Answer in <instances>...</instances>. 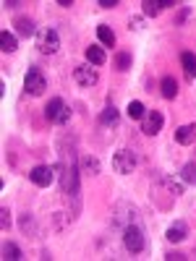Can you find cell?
I'll use <instances>...</instances> for the list:
<instances>
[{"instance_id":"cell-1","label":"cell","mask_w":196,"mask_h":261,"mask_svg":"<svg viewBox=\"0 0 196 261\" xmlns=\"http://www.w3.org/2000/svg\"><path fill=\"white\" fill-rule=\"evenodd\" d=\"M123 246L128 253H141L144 246H146V232H144V225L139 222V217L136 220H131L126 227H123Z\"/></svg>"},{"instance_id":"cell-2","label":"cell","mask_w":196,"mask_h":261,"mask_svg":"<svg viewBox=\"0 0 196 261\" xmlns=\"http://www.w3.org/2000/svg\"><path fill=\"white\" fill-rule=\"evenodd\" d=\"M45 89H47V79H45V73H42V68L39 65H29V71L24 76V92L29 97H42Z\"/></svg>"},{"instance_id":"cell-3","label":"cell","mask_w":196,"mask_h":261,"mask_svg":"<svg viewBox=\"0 0 196 261\" xmlns=\"http://www.w3.org/2000/svg\"><path fill=\"white\" fill-rule=\"evenodd\" d=\"M34 45L42 55H55L60 50V34L53 29V27H45V29H39L37 37H34Z\"/></svg>"},{"instance_id":"cell-4","label":"cell","mask_w":196,"mask_h":261,"mask_svg":"<svg viewBox=\"0 0 196 261\" xmlns=\"http://www.w3.org/2000/svg\"><path fill=\"white\" fill-rule=\"evenodd\" d=\"M165 125V115L160 110H146V115L141 118V134L144 136H157Z\"/></svg>"},{"instance_id":"cell-5","label":"cell","mask_w":196,"mask_h":261,"mask_svg":"<svg viewBox=\"0 0 196 261\" xmlns=\"http://www.w3.org/2000/svg\"><path fill=\"white\" fill-rule=\"evenodd\" d=\"M113 170L120 172V175H128V172L136 170V154L131 149H120L118 154L113 157Z\"/></svg>"},{"instance_id":"cell-6","label":"cell","mask_w":196,"mask_h":261,"mask_svg":"<svg viewBox=\"0 0 196 261\" xmlns=\"http://www.w3.org/2000/svg\"><path fill=\"white\" fill-rule=\"evenodd\" d=\"M74 81H76L79 86H94V84L100 81V73H97L94 65L81 63V65H76V68H74Z\"/></svg>"},{"instance_id":"cell-7","label":"cell","mask_w":196,"mask_h":261,"mask_svg":"<svg viewBox=\"0 0 196 261\" xmlns=\"http://www.w3.org/2000/svg\"><path fill=\"white\" fill-rule=\"evenodd\" d=\"M55 170L53 167H47V165H37V167H32L29 170V180L32 183H37V186H42V188H47V186H53L55 183Z\"/></svg>"},{"instance_id":"cell-8","label":"cell","mask_w":196,"mask_h":261,"mask_svg":"<svg viewBox=\"0 0 196 261\" xmlns=\"http://www.w3.org/2000/svg\"><path fill=\"white\" fill-rule=\"evenodd\" d=\"M13 27H16L18 37H37V24H34V18H29V16H18L13 21Z\"/></svg>"},{"instance_id":"cell-9","label":"cell","mask_w":196,"mask_h":261,"mask_svg":"<svg viewBox=\"0 0 196 261\" xmlns=\"http://www.w3.org/2000/svg\"><path fill=\"white\" fill-rule=\"evenodd\" d=\"M165 238H167L170 243H181V241H186V238H188V225H186L183 220H178V222H173V225L167 227Z\"/></svg>"},{"instance_id":"cell-10","label":"cell","mask_w":196,"mask_h":261,"mask_svg":"<svg viewBox=\"0 0 196 261\" xmlns=\"http://www.w3.org/2000/svg\"><path fill=\"white\" fill-rule=\"evenodd\" d=\"M100 123L107 125V128H118L120 125V110H118L115 105H107L105 110L100 113Z\"/></svg>"},{"instance_id":"cell-11","label":"cell","mask_w":196,"mask_h":261,"mask_svg":"<svg viewBox=\"0 0 196 261\" xmlns=\"http://www.w3.org/2000/svg\"><path fill=\"white\" fill-rule=\"evenodd\" d=\"M63 110H65V102H63L60 97H53V99L45 105V118H47L50 123H58V118L63 115Z\"/></svg>"},{"instance_id":"cell-12","label":"cell","mask_w":196,"mask_h":261,"mask_svg":"<svg viewBox=\"0 0 196 261\" xmlns=\"http://www.w3.org/2000/svg\"><path fill=\"white\" fill-rule=\"evenodd\" d=\"M176 141L188 146V144H196V123H186L176 130Z\"/></svg>"},{"instance_id":"cell-13","label":"cell","mask_w":196,"mask_h":261,"mask_svg":"<svg viewBox=\"0 0 196 261\" xmlns=\"http://www.w3.org/2000/svg\"><path fill=\"white\" fill-rule=\"evenodd\" d=\"M84 58H86V63H89V65H94V68L107 63V55H105V50L100 45H89V47L84 50Z\"/></svg>"},{"instance_id":"cell-14","label":"cell","mask_w":196,"mask_h":261,"mask_svg":"<svg viewBox=\"0 0 196 261\" xmlns=\"http://www.w3.org/2000/svg\"><path fill=\"white\" fill-rule=\"evenodd\" d=\"M21 230H24V235L27 238H37L39 235V227H37V217L32 214V212H27V214H21Z\"/></svg>"},{"instance_id":"cell-15","label":"cell","mask_w":196,"mask_h":261,"mask_svg":"<svg viewBox=\"0 0 196 261\" xmlns=\"http://www.w3.org/2000/svg\"><path fill=\"white\" fill-rule=\"evenodd\" d=\"M131 65H134V58H131V53H128V50H118L115 58H113V68L120 71V73H126V71H131Z\"/></svg>"},{"instance_id":"cell-16","label":"cell","mask_w":196,"mask_h":261,"mask_svg":"<svg viewBox=\"0 0 196 261\" xmlns=\"http://www.w3.org/2000/svg\"><path fill=\"white\" fill-rule=\"evenodd\" d=\"M160 94H162L165 99H176V97H178V81L173 79V76H165V79L160 81Z\"/></svg>"},{"instance_id":"cell-17","label":"cell","mask_w":196,"mask_h":261,"mask_svg":"<svg viewBox=\"0 0 196 261\" xmlns=\"http://www.w3.org/2000/svg\"><path fill=\"white\" fill-rule=\"evenodd\" d=\"M181 65H183V73H186V79L188 81H193L196 79V53H183L181 55Z\"/></svg>"},{"instance_id":"cell-18","label":"cell","mask_w":196,"mask_h":261,"mask_svg":"<svg viewBox=\"0 0 196 261\" xmlns=\"http://www.w3.org/2000/svg\"><path fill=\"white\" fill-rule=\"evenodd\" d=\"M0 50H3L6 55L18 50V39H16V34H13V32H8V29L0 32Z\"/></svg>"},{"instance_id":"cell-19","label":"cell","mask_w":196,"mask_h":261,"mask_svg":"<svg viewBox=\"0 0 196 261\" xmlns=\"http://www.w3.org/2000/svg\"><path fill=\"white\" fill-rule=\"evenodd\" d=\"M97 39L102 42V47H115V32L107 27V24H100L97 27Z\"/></svg>"},{"instance_id":"cell-20","label":"cell","mask_w":196,"mask_h":261,"mask_svg":"<svg viewBox=\"0 0 196 261\" xmlns=\"http://www.w3.org/2000/svg\"><path fill=\"white\" fill-rule=\"evenodd\" d=\"M126 115H128L131 120H139V123H141V118L146 115V107H144L139 99H131L128 107H126Z\"/></svg>"},{"instance_id":"cell-21","label":"cell","mask_w":196,"mask_h":261,"mask_svg":"<svg viewBox=\"0 0 196 261\" xmlns=\"http://www.w3.org/2000/svg\"><path fill=\"white\" fill-rule=\"evenodd\" d=\"M3 258H6V261H18V258H24V251H21L16 243L6 241V243H3Z\"/></svg>"},{"instance_id":"cell-22","label":"cell","mask_w":196,"mask_h":261,"mask_svg":"<svg viewBox=\"0 0 196 261\" xmlns=\"http://www.w3.org/2000/svg\"><path fill=\"white\" fill-rule=\"evenodd\" d=\"M100 170H102V165H100L97 157H84L81 160V172H86V175H100Z\"/></svg>"},{"instance_id":"cell-23","label":"cell","mask_w":196,"mask_h":261,"mask_svg":"<svg viewBox=\"0 0 196 261\" xmlns=\"http://www.w3.org/2000/svg\"><path fill=\"white\" fill-rule=\"evenodd\" d=\"M181 180L188 186H196V162H186L181 167Z\"/></svg>"},{"instance_id":"cell-24","label":"cell","mask_w":196,"mask_h":261,"mask_svg":"<svg viewBox=\"0 0 196 261\" xmlns=\"http://www.w3.org/2000/svg\"><path fill=\"white\" fill-rule=\"evenodd\" d=\"M141 11H144V16H149V18H157V16L162 13V8H160L157 0H144V3H141Z\"/></svg>"},{"instance_id":"cell-25","label":"cell","mask_w":196,"mask_h":261,"mask_svg":"<svg viewBox=\"0 0 196 261\" xmlns=\"http://www.w3.org/2000/svg\"><path fill=\"white\" fill-rule=\"evenodd\" d=\"M8 227H11V212H8V206H3L0 209V230L8 232Z\"/></svg>"},{"instance_id":"cell-26","label":"cell","mask_w":196,"mask_h":261,"mask_svg":"<svg viewBox=\"0 0 196 261\" xmlns=\"http://www.w3.org/2000/svg\"><path fill=\"white\" fill-rule=\"evenodd\" d=\"M165 258H167V261H186L188 256H186V253H181V251H167V253H165Z\"/></svg>"},{"instance_id":"cell-27","label":"cell","mask_w":196,"mask_h":261,"mask_svg":"<svg viewBox=\"0 0 196 261\" xmlns=\"http://www.w3.org/2000/svg\"><path fill=\"white\" fill-rule=\"evenodd\" d=\"M165 183L170 186V193H173V196H181V193H183V186H181V183H176V180H165Z\"/></svg>"},{"instance_id":"cell-28","label":"cell","mask_w":196,"mask_h":261,"mask_svg":"<svg viewBox=\"0 0 196 261\" xmlns=\"http://www.w3.org/2000/svg\"><path fill=\"white\" fill-rule=\"evenodd\" d=\"M68 123H71V107H65L63 115L58 118V125H68Z\"/></svg>"},{"instance_id":"cell-29","label":"cell","mask_w":196,"mask_h":261,"mask_svg":"<svg viewBox=\"0 0 196 261\" xmlns=\"http://www.w3.org/2000/svg\"><path fill=\"white\" fill-rule=\"evenodd\" d=\"M97 6H100V8H105V11H110V8H115V6H118V0H100Z\"/></svg>"},{"instance_id":"cell-30","label":"cell","mask_w":196,"mask_h":261,"mask_svg":"<svg viewBox=\"0 0 196 261\" xmlns=\"http://www.w3.org/2000/svg\"><path fill=\"white\" fill-rule=\"evenodd\" d=\"M160 8H176L178 6V0H157Z\"/></svg>"},{"instance_id":"cell-31","label":"cell","mask_w":196,"mask_h":261,"mask_svg":"<svg viewBox=\"0 0 196 261\" xmlns=\"http://www.w3.org/2000/svg\"><path fill=\"white\" fill-rule=\"evenodd\" d=\"M186 16H188V8H181V13H178V18H176V24H178V27L186 21Z\"/></svg>"},{"instance_id":"cell-32","label":"cell","mask_w":196,"mask_h":261,"mask_svg":"<svg viewBox=\"0 0 196 261\" xmlns=\"http://www.w3.org/2000/svg\"><path fill=\"white\" fill-rule=\"evenodd\" d=\"M128 27H131V29H141V18H131Z\"/></svg>"},{"instance_id":"cell-33","label":"cell","mask_w":196,"mask_h":261,"mask_svg":"<svg viewBox=\"0 0 196 261\" xmlns=\"http://www.w3.org/2000/svg\"><path fill=\"white\" fill-rule=\"evenodd\" d=\"M3 6H6V8H18L21 3H18V0H3Z\"/></svg>"},{"instance_id":"cell-34","label":"cell","mask_w":196,"mask_h":261,"mask_svg":"<svg viewBox=\"0 0 196 261\" xmlns=\"http://www.w3.org/2000/svg\"><path fill=\"white\" fill-rule=\"evenodd\" d=\"M58 6H63V8H71V6H74V0H58Z\"/></svg>"}]
</instances>
